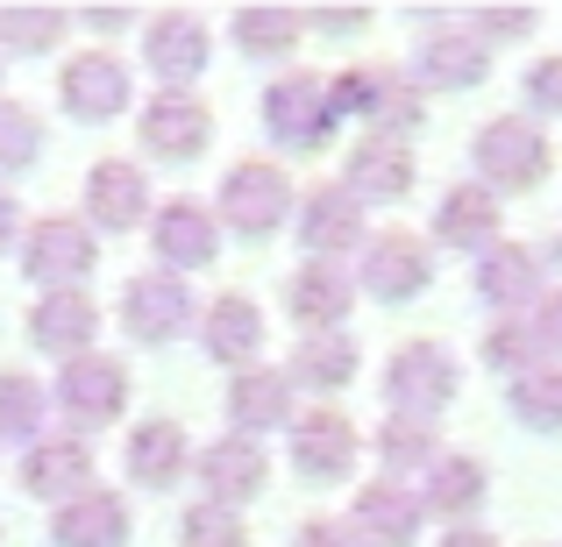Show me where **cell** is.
I'll use <instances>...</instances> for the list:
<instances>
[{
  "label": "cell",
  "mask_w": 562,
  "mask_h": 547,
  "mask_svg": "<svg viewBox=\"0 0 562 547\" xmlns=\"http://www.w3.org/2000/svg\"><path fill=\"white\" fill-rule=\"evenodd\" d=\"M292 206H300L292 200V179L278 164H263V157H249V164H235L221 179V220L235 235H278Z\"/></svg>",
  "instance_id": "ba28073f"
},
{
  "label": "cell",
  "mask_w": 562,
  "mask_h": 547,
  "mask_svg": "<svg viewBox=\"0 0 562 547\" xmlns=\"http://www.w3.org/2000/svg\"><path fill=\"white\" fill-rule=\"evenodd\" d=\"M150 242H157V257H165V271H200V263H214V257H221L214 206H200V200H165V206H157Z\"/></svg>",
  "instance_id": "d6986e66"
},
{
  "label": "cell",
  "mask_w": 562,
  "mask_h": 547,
  "mask_svg": "<svg viewBox=\"0 0 562 547\" xmlns=\"http://www.w3.org/2000/svg\"><path fill=\"white\" fill-rule=\"evenodd\" d=\"M50 406L65 412L79 434H86V426H114L128 412V369L114 356H93V349H86V356H71L65 369H57Z\"/></svg>",
  "instance_id": "52a82bcc"
},
{
  "label": "cell",
  "mask_w": 562,
  "mask_h": 547,
  "mask_svg": "<svg viewBox=\"0 0 562 547\" xmlns=\"http://www.w3.org/2000/svg\"><path fill=\"white\" fill-rule=\"evenodd\" d=\"M57 93H65V107L79 114V122H114V114L128 107V71H122V57L86 50V57H71V65H65Z\"/></svg>",
  "instance_id": "7402d4cb"
},
{
  "label": "cell",
  "mask_w": 562,
  "mask_h": 547,
  "mask_svg": "<svg viewBox=\"0 0 562 547\" xmlns=\"http://www.w3.org/2000/svg\"><path fill=\"white\" fill-rule=\"evenodd\" d=\"M192 320V292H186V277L179 271H136L128 277V292H122V328L136 334V342H171Z\"/></svg>",
  "instance_id": "7c38bea8"
},
{
  "label": "cell",
  "mask_w": 562,
  "mask_h": 547,
  "mask_svg": "<svg viewBox=\"0 0 562 547\" xmlns=\"http://www.w3.org/2000/svg\"><path fill=\"white\" fill-rule=\"evenodd\" d=\"M420 520H427V505L406 491V483H392V477H378V483H363L357 491V540L363 547H413V534H420Z\"/></svg>",
  "instance_id": "44dd1931"
},
{
  "label": "cell",
  "mask_w": 562,
  "mask_h": 547,
  "mask_svg": "<svg viewBox=\"0 0 562 547\" xmlns=\"http://www.w3.org/2000/svg\"><path fill=\"white\" fill-rule=\"evenodd\" d=\"M527 328H535L541 356H562V285H555V292H541V306L527 314Z\"/></svg>",
  "instance_id": "60d3db41"
},
{
  "label": "cell",
  "mask_w": 562,
  "mask_h": 547,
  "mask_svg": "<svg viewBox=\"0 0 562 547\" xmlns=\"http://www.w3.org/2000/svg\"><path fill=\"white\" fill-rule=\"evenodd\" d=\"M435 242L441 249H492L498 242V200L484 185H449L435 200Z\"/></svg>",
  "instance_id": "4316f807"
},
{
  "label": "cell",
  "mask_w": 562,
  "mask_h": 547,
  "mask_svg": "<svg viewBox=\"0 0 562 547\" xmlns=\"http://www.w3.org/2000/svg\"><path fill=\"white\" fill-rule=\"evenodd\" d=\"M357 363L363 356H357V342H349V334H306L285 377H292V391H321V398H328V391H342V384L357 377Z\"/></svg>",
  "instance_id": "f546056e"
},
{
  "label": "cell",
  "mask_w": 562,
  "mask_h": 547,
  "mask_svg": "<svg viewBox=\"0 0 562 547\" xmlns=\"http://www.w3.org/2000/svg\"><path fill=\"white\" fill-rule=\"evenodd\" d=\"M477 292H484V306H498L506 320L535 314L541 292H549L541 249H527V242H492V249L477 257Z\"/></svg>",
  "instance_id": "30bf717a"
},
{
  "label": "cell",
  "mask_w": 562,
  "mask_h": 547,
  "mask_svg": "<svg viewBox=\"0 0 562 547\" xmlns=\"http://www.w3.org/2000/svg\"><path fill=\"white\" fill-rule=\"evenodd\" d=\"M100 334V314L86 292H43L36 306H29V342L50 349V356H86V342Z\"/></svg>",
  "instance_id": "cb8c5ba5"
},
{
  "label": "cell",
  "mask_w": 562,
  "mask_h": 547,
  "mask_svg": "<svg viewBox=\"0 0 562 547\" xmlns=\"http://www.w3.org/2000/svg\"><path fill=\"white\" fill-rule=\"evenodd\" d=\"M86 214H93L100 235H128L143 228V214H150V185H143L136 164H122V157H108V164L86 171Z\"/></svg>",
  "instance_id": "ffe728a7"
},
{
  "label": "cell",
  "mask_w": 562,
  "mask_h": 547,
  "mask_svg": "<svg viewBox=\"0 0 562 547\" xmlns=\"http://www.w3.org/2000/svg\"><path fill=\"white\" fill-rule=\"evenodd\" d=\"M200 349L214 363H228V369H249L257 363V349H263V314H257V299H243V292H228V299H214L200 314Z\"/></svg>",
  "instance_id": "d4e9b609"
},
{
  "label": "cell",
  "mask_w": 562,
  "mask_h": 547,
  "mask_svg": "<svg viewBox=\"0 0 562 547\" xmlns=\"http://www.w3.org/2000/svg\"><path fill=\"white\" fill-rule=\"evenodd\" d=\"M22 491H29V498H57V505H71L79 491H93V448H86L79 434H43V441H29Z\"/></svg>",
  "instance_id": "e0dca14e"
},
{
  "label": "cell",
  "mask_w": 562,
  "mask_h": 547,
  "mask_svg": "<svg viewBox=\"0 0 562 547\" xmlns=\"http://www.w3.org/2000/svg\"><path fill=\"white\" fill-rule=\"evenodd\" d=\"M43 157V128L22 100H0V171H29Z\"/></svg>",
  "instance_id": "e575fe53"
},
{
  "label": "cell",
  "mask_w": 562,
  "mask_h": 547,
  "mask_svg": "<svg viewBox=\"0 0 562 547\" xmlns=\"http://www.w3.org/2000/svg\"><path fill=\"white\" fill-rule=\"evenodd\" d=\"M228 29H235V43H243L249 57H292V43L306 36V22L292 8H243Z\"/></svg>",
  "instance_id": "d6a6232c"
},
{
  "label": "cell",
  "mask_w": 562,
  "mask_h": 547,
  "mask_svg": "<svg viewBox=\"0 0 562 547\" xmlns=\"http://www.w3.org/2000/svg\"><path fill=\"white\" fill-rule=\"evenodd\" d=\"M470 22H477V36L484 43H498V36H535V14H527V8H506V14H470Z\"/></svg>",
  "instance_id": "b9f144b4"
},
{
  "label": "cell",
  "mask_w": 562,
  "mask_h": 547,
  "mask_svg": "<svg viewBox=\"0 0 562 547\" xmlns=\"http://www.w3.org/2000/svg\"><path fill=\"white\" fill-rule=\"evenodd\" d=\"M413 36H420V79L441 86V93H463L492 71V43L477 36L470 14H420Z\"/></svg>",
  "instance_id": "8992f818"
},
{
  "label": "cell",
  "mask_w": 562,
  "mask_h": 547,
  "mask_svg": "<svg viewBox=\"0 0 562 547\" xmlns=\"http://www.w3.org/2000/svg\"><path fill=\"white\" fill-rule=\"evenodd\" d=\"M143 57H150L165 93H186L214 65V36H206L200 14H157V22H143Z\"/></svg>",
  "instance_id": "9c48e42d"
},
{
  "label": "cell",
  "mask_w": 562,
  "mask_h": 547,
  "mask_svg": "<svg viewBox=\"0 0 562 547\" xmlns=\"http://www.w3.org/2000/svg\"><path fill=\"white\" fill-rule=\"evenodd\" d=\"M371 299L384 306H406V299H420L427 292V242H413V235H398V228H384L363 242V277H357Z\"/></svg>",
  "instance_id": "9a60e30c"
},
{
  "label": "cell",
  "mask_w": 562,
  "mask_h": 547,
  "mask_svg": "<svg viewBox=\"0 0 562 547\" xmlns=\"http://www.w3.org/2000/svg\"><path fill=\"white\" fill-rule=\"evenodd\" d=\"M378 455H384V469H427V463H435V426L384 420L378 426Z\"/></svg>",
  "instance_id": "d590c367"
},
{
  "label": "cell",
  "mask_w": 562,
  "mask_h": 547,
  "mask_svg": "<svg viewBox=\"0 0 562 547\" xmlns=\"http://www.w3.org/2000/svg\"><path fill=\"white\" fill-rule=\"evenodd\" d=\"M292 469H300L306 483H335L357 469V426H349V412H292Z\"/></svg>",
  "instance_id": "8fae6325"
},
{
  "label": "cell",
  "mask_w": 562,
  "mask_h": 547,
  "mask_svg": "<svg viewBox=\"0 0 562 547\" xmlns=\"http://www.w3.org/2000/svg\"><path fill=\"white\" fill-rule=\"evenodd\" d=\"M470 164H477V185L492 192V200L498 192H527L549 171V136H541V122H527V114H498V122L477 128Z\"/></svg>",
  "instance_id": "6da1fadb"
},
{
  "label": "cell",
  "mask_w": 562,
  "mask_h": 547,
  "mask_svg": "<svg viewBox=\"0 0 562 547\" xmlns=\"http://www.w3.org/2000/svg\"><path fill=\"white\" fill-rule=\"evenodd\" d=\"M22 228H29V220H22V206H14L8 192H0V249H14V242H22Z\"/></svg>",
  "instance_id": "f6af8a7d"
},
{
  "label": "cell",
  "mask_w": 562,
  "mask_h": 547,
  "mask_svg": "<svg viewBox=\"0 0 562 547\" xmlns=\"http://www.w3.org/2000/svg\"><path fill=\"white\" fill-rule=\"evenodd\" d=\"M136 136H143V150L165 157V164H192V157L214 143V114H206L192 93H157L150 107H143Z\"/></svg>",
  "instance_id": "5bb4252c"
},
{
  "label": "cell",
  "mask_w": 562,
  "mask_h": 547,
  "mask_svg": "<svg viewBox=\"0 0 562 547\" xmlns=\"http://www.w3.org/2000/svg\"><path fill=\"white\" fill-rule=\"evenodd\" d=\"M57 547H128V505L114 491H79L71 505L50 512Z\"/></svg>",
  "instance_id": "484cf974"
},
{
  "label": "cell",
  "mask_w": 562,
  "mask_h": 547,
  "mask_svg": "<svg viewBox=\"0 0 562 547\" xmlns=\"http://www.w3.org/2000/svg\"><path fill=\"white\" fill-rule=\"evenodd\" d=\"M179 547H249V534H243V520L235 512H221V505H192L186 520H179Z\"/></svg>",
  "instance_id": "f35d334b"
},
{
  "label": "cell",
  "mask_w": 562,
  "mask_h": 547,
  "mask_svg": "<svg viewBox=\"0 0 562 547\" xmlns=\"http://www.w3.org/2000/svg\"><path fill=\"white\" fill-rule=\"evenodd\" d=\"M292 214H300V242L314 263H335L342 249H363V200L349 185H314Z\"/></svg>",
  "instance_id": "4fadbf2b"
},
{
  "label": "cell",
  "mask_w": 562,
  "mask_h": 547,
  "mask_svg": "<svg viewBox=\"0 0 562 547\" xmlns=\"http://www.w3.org/2000/svg\"><path fill=\"white\" fill-rule=\"evenodd\" d=\"M93 257H100L93 228L71 220V214H50V220H29L22 228V271H29V285H43V292H79V277L93 271Z\"/></svg>",
  "instance_id": "5b68a950"
},
{
  "label": "cell",
  "mask_w": 562,
  "mask_h": 547,
  "mask_svg": "<svg viewBox=\"0 0 562 547\" xmlns=\"http://www.w3.org/2000/svg\"><path fill=\"white\" fill-rule=\"evenodd\" d=\"M300 22H306V29H321V36H357L371 14H349V8H342V14H300Z\"/></svg>",
  "instance_id": "ee69618b"
},
{
  "label": "cell",
  "mask_w": 562,
  "mask_h": 547,
  "mask_svg": "<svg viewBox=\"0 0 562 547\" xmlns=\"http://www.w3.org/2000/svg\"><path fill=\"white\" fill-rule=\"evenodd\" d=\"M192 469L186 455V426L179 420H143L136 434H128V477L143 483V491H165V483H179Z\"/></svg>",
  "instance_id": "f1b7e54d"
},
{
  "label": "cell",
  "mask_w": 562,
  "mask_h": 547,
  "mask_svg": "<svg viewBox=\"0 0 562 547\" xmlns=\"http://www.w3.org/2000/svg\"><path fill=\"white\" fill-rule=\"evenodd\" d=\"M484 491H492V477H484L477 455H435L427 463V512H449V520H463V512L484 505Z\"/></svg>",
  "instance_id": "4dcf8cb0"
},
{
  "label": "cell",
  "mask_w": 562,
  "mask_h": 547,
  "mask_svg": "<svg viewBox=\"0 0 562 547\" xmlns=\"http://www.w3.org/2000/svg\"><path fill=\"white\" fill-rule=\"evenodd\" d=\"M527 107L562 114V57H535V71H527Z\"/></svg>",
  "instance_id": "ab89813d"
},
{
  "label": "cell",
  "mask_w": 562,
  "mask_h": 547,
  "mask_svg": "<svg viewBox=\"0 0 562 547\" xmlns=\"http://www.w3.org/2000/svg\"><path fill=\"white\" fill-rule=\"evenodd\" d=\"M263 128H271L278 150L306 157V150H321V143L342 128V107H335L328 79H314V71H285V79H271V93H263Z\"/></svg>",
  "instance_id": "7a4b0ae2"
},
{
  "label": "cell",
  "mask_w": 562,
  "mask_h": 547,
  "mask_svg": "<svg viewBox=\"0 0 562 547\" xmlns=\"http://www.w3.org/2000/svg\"><path fill=\"white\" fill-rule=\"evenodd\" d=\"M86 29H93V36H114V29H128V14H122V8H108V14H86Z\"/></svg>",
  "instance_id": "7dc6e473"
},
{
  "label": "cell",
  "mask_w": 562,
  "mask_h": 547,
  "mask_svg": "<svg viewBox=\"0 0 562 547\" xmlns=\"http://www.w3.org/2000/svg\"><path fill=\"white\" fill-rule=\"evenodd\" d=\"M441 547H498L484 526H456V534H441Z\"/></svg>",
  "instance_id": "bcb514c9"
},
{
  "label": "cell",
  "mask_w": 562,
  "mask_h": 547,
  "mask_svg": "<svg viewBox=\"0 0 562 547\" xmlns=\"http://www.w3.org/2000/svg\"><path fill=\"white\" fill-rule=\"evenodd\" d=\"M228 420H235V434H271V426H285L292 420V377L285 369H271V363H249V369H235V384H228Z\"/></svg>",
  "instance_id": "603a6c76"
},
{
  "label": "cell",
  "mask_w": 562,
  "mask_h": 547,
  "mask_svg": "<svg viewBox=\"0 0 562 547\" xmlns=\"http://www.w3.org/2000/svg\"><path fill=\"white\" fill-rule=\"evenodd\" d=\"M192 469H200V483H206V505L235 512V505H249V498L263 491V477H271V455H263L249 434H228V441H214L206 455H192Z\"/></svg>",
  "instance_id": "2e32d148"
},
{
  "label": "cell",
  "mask_w": 562,
  "mask_h": 547,
  "mask_svg": "<svg viewBox=\"0 0 562 547\" xmlns=\"http://www.w3.org/2000/svg\"><path fill=\"white\" fill-rule=\"evenodd\" d=\"M357 200H406L413 192V150L392 136H363L349 150V179H342Z\"/></svg>",
  "instance_id": "83f0119b"
},
{
  "label": "cell",
  "mask_w": 562,
  "mask_h": 547,
  "mask_svg": "<svg viewBox=\"0 0 562 547\" xmlns=\"http://www.w3.org/2000/svg\"><path fill=\"white\" fill-rule=\"evenodd\" d=\"M328 93H335V107H342V114H363V122H371V136H392V143H406L413 128L427 122L420 86H413L406 71H384V65H357V71H342Z\"/></svg>",
  "instance_id": "277c9868"
},
{
  "label": "cell",
  "mask_w": 562,
  "mask_h": 547,
  "mask_svg": "<svg viewBox=\"0 0 562 547\" xmlns=\"http://www.w3.org/2000/svg\"><path fill=\"white\" fill-rule=\"evenodd\" d=\"M463 391V369L441 342H406L384 363V398H392V420H420L435 426V412H449V398Z\"/></svg>",
  "instance_id": "3957f363"
},
{
  "label": "cell",
  "mask_w": 562,
  "mask_h": 547,
  "mask_svg": "<svg viewBox=\"0 0 562 547\" xmlns=\"http://www.w3.org/2000/svg\"><path fill=\"white\" fill-rule=\"evenodd\" d=\"M484 363L506 369V377H520V369L541 363V342H535V328H527V314L520 320H498V328L484 334Z\"/></svg>",
  "instance_id": "8d00e7d4"
},
{
  "label": "cell",
  "mask_w": 562,
  "mask_h": 547,
  "mask_svg": "<svg viewBox=\"0 0 562 547\" xmlns=\"http://www.w3.org/2000/svg\"><path fill=\"white\" fill-rule=\"evenodd\" d=\"M285 306H292V320H300L306 334H342L349 306H357V277H342L335 263L306 257L300 271H292V285H285Z\"/></svg>",
  "instance_id": "ac0fdd59"
},
{
  "label": "cell",
  "mask_w": 562,
  "mask_h": 547,
  "mask_svg": "<svg viewBox=\"0 0 562 547\" xmlns=\"http://www.w3.org/2000/svg\"><path fill=\"white\" fill-rule=\"evenodd\" d=\"M506 406H513V420H520V426H535V434H555V426H562V363L520 369Z\"/></svg>",
  "instance_id": "1f68e13d"
},
{
  "label": "cell",
  "mask_w": 562,
  "mask_h": 547,
  "mask_svg": "<svg viewBox=\"0 0 562 547\" xmlns=\"http://www.w3.org/2000/svg\"><path fill=\"white\" fill-rule=\"evenodd\" d=\"M65 29H71V14H57V8H14V14H0V43H8V50H50Z\"/></svg>",
  "instance_id": "74e56055"
},
{
  "label": "cell",
  "mask_w": 562,
  "mask_h": 547,
  "mask_svg": "<svg viewBox=\"0 0 562 547\" xmlns=\"http://www.w3.org/2000/svg\"><path fill=\"white\" fill-rule=\"evenodd\" d=\"M292 547H363V540H357V526H342V520H306Z\"/></svg>",
  "instance_id": "7bdbcfd3"
},
{
  "label": "cell",
  "mask_w": 562,
  "mask_h": 547,
  "mask_svg": "<svg viewBox=\"0 0 562 547\" xmlns=\"http://www.w3.org/2000/svg\"><path fill=\"white\" fill-rule=\"evenodd\" d=\"M43 412H50L43 384L22 369H0V441H43Z\"/></svg>",
  "instance_id": "836d02e7"
}]
</instances>
